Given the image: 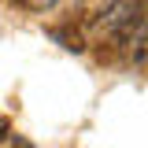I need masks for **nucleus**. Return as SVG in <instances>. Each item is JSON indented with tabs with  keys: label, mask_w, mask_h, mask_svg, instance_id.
Returning <instances> with one entry per match:
<instances>
[{
	"label": "nucleus",
	"mask_w": 148,
	"mask_h": 148,
	"mask_svg": "<svg viewBox=\"0 0 148 148\" xmlns=\"http://www.w3.org/2000/svg\"><path fill=\"white\" fill-rule=\"evenodd\" d=\"M8 133H11V119H8V115H0V137H8Z\"/></svg>",
	"instance_id": "f03ea898"
},
{
	"label": "nucleus",
	"mask_w": 148,
	"mask_h": 148,
	"mask_svg": "<svg viewBox=\"0 0 148 148\" xmlns=\"http://www.w3.org/2000/svg\"><path fill=\"white\" fill-rule=\"evenodd\" d=\"M26 4H30V8H52L56 0H26Z\"/></svg>",
	"instance_id": "7ed1b4c3"
},
{
	"label": "nucleus",
	"mask_w": 148,
	"mask_h": 148,
	"mask_svg": "<svg viewBox=\"0 0 148 148\" xmlns=\"http://www.w3.org/2000/svg\"><path fill=\"white\" fill-rule=\"evenodd\" d=\"M15 148H34L30 141H22V137H15Z\"/></svg>",
	"instance_id": "20e7f679"
},
{
	"label": "nucleus",
	"mask_w": 148,
	"mask_h": 148,
	"mask_svg": "<svg viewBox=\"0 0 148 148\" xmlns=\"http://www.w3.org/2000/svg\"><path fill=\"white\" fill-rule=\"evenodd\" d=\"M52 37L63 45V48H67V52H82V48H85V37H82V30H71V26H56Z\"/></svg>",
	"instance_id": "f257e3e1"
}]
</instances>
